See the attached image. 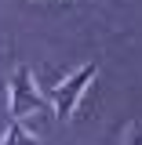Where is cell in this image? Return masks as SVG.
Returning <instances> with one entry per match:
<instances>
[{"label": "cell", "instance_id": "6da1fadb", "mask_svg": "<svg viewBox=\"0 0 142 145\" xmlns=\"http://www.w3.org/2000/svg\"><path fill=\"white\" fill-rule=\"evenodd\" d=\"M48 109H51V98L33 84V72L26 65H18L11 76V120H26V116L48 112Z\"/></svg>", "mask_w": 142, "mask_h": 145}, {"label": "cell", "instance_id": "7a4b0ae2", "mask_svg": "<svg viewBox=\"0 0 142 145\" xmlns=\"http://www.w3.org/2000/svg\"><path fill=\"white\" fill-rule=\"evenodd\" d=\"M95 76H98V65H95V62H88V65H80L73 76H66V80H62V84L48 94L58 120H69V116H73V109L80 105V98H84V91L91 87V80H95Z\"/></svg>", "mask_w": 142, "mask_h": 145}, {"label": "cell", "instance_id": "3957f363", "mask_svg": "<svg viewBox=\"0 0 142 145\" xmlns=\"http://www.w3.org/2000/svg\"><path fill=\"white\" fill-rule=\"evenodd\" d=\"M0 145H40V142L22 127V120H11V127H7V134H4V142H0Z\"/></svg>", "mask_w": 142, "mask_h": 145}, {"label": "cell", "instance_id": "277c9868", "mask_svg": "<svg viewBox=\"0 0 142 145\" xmlns=\"http://www.w3.org/2000/svg\"><path fill=\"white\" fill-rule=\"evenodd\" d=\"M124 145H142V123H131L124 131Z\"/></svg>", "mask_w": 142, "mask_h": 145}]
</instances>
